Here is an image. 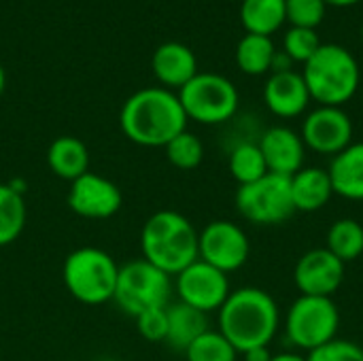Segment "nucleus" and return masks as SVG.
<instances>
[{
	"instance_id": "obj_1",
	"label": "nucleus",
	"mask_w": 363,
	"mask_h": 361,
	"mask_svg": "<svg viewBox=\"0 0 363 361\" xmlns=\"http://www.w3.org/2000/svg\"><path fill=\"white\" fill-rule=\"evenodd\" d=\"M187 115L174 91L166 87H143L121 106L119 126L128 140L140 147H166L187 130Z\"/></svg>"
},
{
	"instance_id": "obj_2",
	"label": "nucleus",
	"mask_w": 363,
	"mask_h": 361,
	"mask_svg": "<svg viewBox=\"0 0 363 361\" xmlns=\"http://www.w3.org/2000/svg\"><path fill=\"white\" fill-rule=\"evenodd\" d=\"M217 313L219 332L238 353L268 347L281 326V313L274 298L259 287H240L232 291Z\"/></svg>"
},
{
	"instance_id": "obj_3",
	"label": "nucleus",
	"mask_w": 363,
	"mask_h": 361,
	"mask_svg": "<svg viewBox=\"0 0 363 361\" xmlns=\"http://www.w3.org/2000/svg\"><path fill=\"white\" fill-rule=\"evenodd\" d=\"M198 230L177 211L153 213L140 232L143 260L162 272L177 277L198 260Z\"/></svg>"
},
{
	"instance_id": "obj_4",
	"label": "nucleus",
	"mask_w": 363,
	"mask_h": 361,
	"mask_svg": "<svg viewBox=\"0 0 363 361\" xmlns=\"http://www.w3.org/2000/svg\"><path fill=\"white\" fill-rule=\"evenodd\" d=\"M302 77L306 81L311 100L319 106H342L359 89V64L355 55L342 45L328 43L304 64Z\"/></svg>"
},
{
	"instance_id": "obj_5",
	"label": "nucleus",
	"mask_w": 363,
	"mask_h": 361,
	"mask_svg": "<svg viewBox=\"0 0 363 361\" xmlns=\"http://www.w3.org/2000/svg\"><path fill=\"white\" fill-rule=\"evenodd\" d=\"M117 277V262L98 247H81L68 253L62 268V279L68 294L89 306L113 300Z\"/></svg>"
},
{
	"instance_id": "obj_6",
	"label": "nucleus",
	"mask_w": 363,
	"mask_h": 361,
	"mask_svg": "<svg viewBox=\"0 0 363 361\" xmlns=\"http://www.w3.org/2000/svg\"><path fill=\"white\" fill-rule=\"evenodd\" d=\"M170 296L172 277L162 272L147 260L140 257L119 266L113 302H117L123 313L138 317L140 313L151 309H166L170 304Z\"/></svg>"
},
{
	"instance_id": "obj_7",
	"label": "nucleus",
	"mask_w": 363,
	"mask_h": 361,
	"mask_svg": "<svg viewBox=\"0 0 363 361\" xmlns=\"http://www.w3.org/2000/svg\"><path fill=\"white\" fill-rule=\"evenodd\" d=\"M177 96L187 119L204 126L230 121L240 104L236 85L217 72H198L185 87L179 89Z\"/></svg>"
},
{
	"instance_id": "obj_8",
	"label": "nucleus",
	"mask_w": 363,
	"mask_h": 361,
	"mask_svg": "<svg viewBox=\"0 0 363 361\" xmlns=\"http://www.w3.org/2000/svg\"><path fill=\"white\" fill-rule=\"evenodd\" d=\"M236 211L242 219L255 226H279L287 221L296 213L291 177L268 172L249 185H238Z\"/></svg>"
},
{
	"instance_id": "obj_9",
	"label": "nucleus",
	"mask_w": 363,
	"mask_h": 361,
	"mask_svg": "<svg viewBox=\"0 0 363 361\" xmlns=\"http://www.w3.org/2000/svg\"><path fill=\"white\" fill-rule=\"evenodd\" d=\"M340 326V313L332 298L300 296L287 311L285 334L289 345L315 351L317 347L336 338Z\"/></svg>"
},
{
	"instance_id": "obj_10",
	"label": "nucleus",
	"mask_w": 363,
	"mask_h": 361,
	"mask_svg": "<svg viewBox=\"0 0 363 361\" xmlns=\"http://www.w3.org/2000/svg\"><path fill=\"white\" fill-rule=\"evenodd\" d=\"M251 245L238 223L217 219L204 226L198 234V260L230 274L242 268L249 260Z\"/></svg>"
},
{
	"instance_id": "obj_11",
	"label": "nucleus",
	"mask_w": 363,
	"mask_h": 361,
	"mask_svg": "<svg viewBox=\"0 0 363 361\" xmlns=\"http://www.w3.org/2000/svg\"><path fill=\"white\" fill-rule=\"evenodd\" d=\"M174 289L179 302L204 315L219 311L228 300V296L232 294L228 274L202 260H196L194 264H189L185 270L177 274Z\"/></svg>"
},
{
	"instance_id": "obj_12",
	"label": "nucleus",
	"mask_w": 363,
	"mask_h": 361,
	"mask_svg": "<svg viewBox=\"0 0 363 361\" xmlns=\"http://www.w3.org/2000/svg\"><path fill=\"white\" fill-rule=\"evenodd\" d=\"M300 136L306 149L334 157L353 143V121L342 106H317L306 115Z\"/></svg>"
},
{
	"instance_id": "obj_13",
	"label": "nucleus",
	"mask_w": 363,
	"mask_h": 361,
	"mask_svg": "<svg viewBox=\"0 0 363 361\" xmlns=\"http://www.w3.org/2000/svg\"><path fill=\"white\" fill-rule=\"evenodd\" d=\"M121 202V189L111 179L96 172H85L72 181L68 189V206L83 219H111L115 213H119Z\"/></svg>"
},
{
	"instance_id": "obj_14",
	"label": "nucleus",
	"mask_w": 363,
	"mask_h": 361,
	"mask_svg": "<svg viewBox=\"0 0 363 361\" xmlns=\"http://www.w3.org/2000/svg\"><path fill=\"white\" fill-rule=\"evenodd\" d=\"M345 266L347 264L325 247L306 251L294 270V281L300 296L332 298L345 281Z\"/></svg>"
},
{
	"instance_id": "obj_15",
	"label": "nucleus",
	"mask_w": 363,
	"mask_h": 361,
	"mask_svg": "<svg viewBox=\"0 0 363 361\" xmlns=\"http://www.w3.org/2000/svg\"><path fill=\"white\" fill-rule=\"evenodd\" d=\"M259 149L268 172L281 177H294L304 168L306 145L298 132L285 126H274L266 130L259 138Z\"/></svg>"
},
{
	"instance_id": "obj_16",
	"label": "nucleus",
	"mask_w": 363,
	"mask_h": 361,
	"mask_svg": "<svg viewBox=\"0 0 363 361\" xmlns=\"http://www.w3.org/2000/svg\"><path fill=\"white\" fill-rule=\"evenodd\" d=\"M264 102L277 117L291 119L302 115L311 104V94L302 72H272L264 85Z\"/></svg>"
},
{
	"instance_id": "obj_17",
	"label": "nucleus",
	"mask_w": 363,
	"mask_h": 361,
	"mask_svg": "<svg viewBox=\"0 0 363 361\" xmlns=\"http://www.w3.org/2000/svg\"><path fill=\"white\" fill-rule=\"evenodd\" d=\"M151 68L162 87L172 91L185 87L198 74V60L187 45L168 40L153 51Z\"/></svg>"
},
{
	"instance_id": "obj_18",
	"label": "nucleus",
	"mask_w": 363,
	"mask_h": 361,
	"mask_svg": "<svg viewBox=\"0 0 363 361\" xmlns=\"http://www.w3.org/2000/svg\"><path fill=\"white\" fill-rule=\"evenodd\" d=\"M328 174L336 196L353 202L363 200V143H351L334 155Z\"/></svg>"
},
{
	"instance_id": "obj_19",
	"label": "nucleus",
	"mask_w": 363,
	"mask_h": 361,
	"mask_svg": "<svg viewBox=\"0 0 363 361\" xmlns=\"http://www.w3.org/2000/svg\"><path fill=\"white\" fill-rule=\"evenodd\" d=\"M334 189L325 168H302L291 177L294 209L302 213H315L328 206Z\"/></svg>"
},
{
	"instance_id": "obj_20",
	"label": "nucleus",
	"mask_w": 363,
	"mask_h": 361,
	"mask_svg": "<svg viewBox=\"0 0 363 361\" xmlns=\"http://www.w3.org/2000/svg\"><path fill=\"white\" fill-rule=\"evenodd\" d=\"M47 166L64 181H77L89 172V151L83 140L74 136H60L47 149Z\"/></svg>"
},
{
	"instance_id": "obj_21",
	"label": "nucleus",
	"mask_w": 363,
	"mask_h": 361,
	"mask_svg": "<svg viewBox=\"0 0 363 361\" xmlns=\"http://www.w3.org/2000/svg\"><path fill=\"white\" fill-rule=\"evenodd\" d=\"M166 315H168V334H166V343L177 349V351H187V347L202 336L208 330V319L204 313L183 304V302H174L166 306Z\"/></svg>"
},
{
	"instance_id": "obj_22",
	"label": "nucleus",
	"mask_w": 363,
	"mask_h": 361,
	"mask_svg": "<svg viewBox=\"0 0 363 361\" xmlns=\"http://www.w3.org/2000/svg\"><path fill=\"white\" fill-rule=\"evenodd\" d=\"M240 21L249 34L272 36L285 21V0H242Z\"/></svg>"
},
{
	"instance_id": "obj_23",
	"label": "nucleus",
	"mask_w": 363,
	"mask_h": 361,
	"mask_svg": "<svg viewBox=\"0 0 363 361\" xmlns=\"http://www.w3.org/2000/svg\"><path fill=\"white\" fill-rule=\"evenodd\" d=\"M28 211L15 183H0V247L13 245L26 228Z\"/></svg>"
},
{
	"instance_id": "obj_24",
	"label": "nucleus",
	"mask_w": 363,
	"mask_h": 361,
	"mask_svg": "<svg viewBox=\"0 0 363 361\" xmlns=\"http://www.w3.org/2000/svg\"><path fill=\"white\" fill-rule=\"evenodd\" d=\"M277 49L270 36L262 34H245L236 45V64L245 74L259 77L272 70Z\"/></svg>"
},
{
	"instance_id": "obj_25",
	"label": "nucleus",
	"mask_w": 363,
	"mask_h": 361,
	"mask_svg": "<svg viewBox=\"0 0 363 361\" xmlns=\"http://www.w3.org/2000/svg\"><path fill=\"white\" fill-rule=\"evenodd\" d=\"M325 249L345 264L359 260L363 255V226L351 217L334 221L328 230Z\"/></svg>"
},
{
	"instance_id": "obj_26",
	"label": "nucleus",
	"mask_w": 363,
	"mask_h": 361,
	"mask_svg": "<svg viewBox=\"0 0 363 361\" xmlns=\"http://www.w3.org/2000/svg\"><path fill=\"white\" fill-rule=\"evenodd\" d=\"M230 174L234 177V181L238 185H249L257 179H262L264 174H268L262 149L257 143H238L232 151H230Z\"/></svg>"
},
{
	"instance_id": "obj_27",
	"label": "nucleus",
	"mask_w": 363,
	"mask_h": 361,
	"mask_svg": "<svg viewBox=\"0 0 363 361\" xmlns=\"http://www.w3.org/2000/svg\"><path fill=\"white\" fill-rule=\"evenodd\" d=\"M185 357L187 361H236L238 351L219 330H206L187 347Z\"/></svg>"
},
{
	"instance_id": "obj_28",
	"label": "nucleus",
	"mask_w": 363,
	"mask_h": 361,
	"mask_svg": "<svg viewBox=\"0 0 363 361\" xmlns=\"http://www.w3.org/2000/svg\"><path fill=\"white\" fill-rule=\"evenodd\" d=\"M164 151H166L168 162H170L174 168H179V170H194V168H198V166L202 164V160H204V145H202V140H200L194 132H189V130H185V132H181L179 136H174V138L164 147Z\"/></svg>"
},
{
	"instance_id": "obj_29",
	"label": "nucleus",
	"mask_w": 363,
	"mask_h": 361,
	"mask_svg": "<svg viewBox=\"0 0 363 361\" xmlns=\"http://www.w3.org/2000/svg\"><path fill=\"white\" fill-rule=\"evenodd\" d=\"M323 43H321L317 30H311V28H294L291 26L283 38V51L291 57V62H300V64H306L317 53V49Z\"/></svg>"
},
{
	"instance_id": "obj_30",
	"label": "nucleus",
	"mask_w": 363,
	"mask_h": 361,
	"mask_svg": "<svg viewBox=\"0 0 363 361\" xmlns=\"http://www.w3.org/2000/svg\"><path fill=\"white\" fill-rule=\"evenodd\" d=\"M287 21L294 28H311L315 30L328 11V4L323 0H285Z\"/></svg>"
},
{
	"instance_id": "obj_31",
	"label": "nucleus",
	"mask_w": 363,
	"mask_h": 361,
	"mask_svg": "<svg viewBox=\"0 0 363 361\" xmlns=\"http://www.w3.org/2000/svg\"><path fill=\"white\" fill-rule=\"evenodd\" d=\"M306 361H363V349L357 343L334 338L311 351Z\"/></svg>"
},
{
	"instance_id": "obj_32",
	"label": "nucleus",
	"mask_w": 363,
	"mask_h": 361,
	"mask_svg": "<svg viewBox=\"0 0 363 361\" xmlns=\"http://www.w3.org/2000/svg\"><path fill=\"white\" fill-rule=\"evenodd\" d=\"M136 319V328L138 334L149 340V343H166V334H168V315L166 309H151L140 313Z\"/></svg>"
},
{
	"instance_id": "obj_33",
	"label": "nucleus",
	"mask_w": 363,
	"mask_h": 361,
	"mask_svg": "<svg viewBox=\"0 0 363 361\" xmlns=\"http://www.w3.org/2000/svg\"><path fill=\"white\" fill-rule=\"evenodd\" d=\"M245 361H270L272 360V353L268 347H255V349H249L242 353Z\"/></svg>"
},
{
	"instance_id": "obj_34",
	"label": "nucleus",
	"mask_w": 363,
	"mask_h": 361,
	"mask_svg": "<svg viewBox=\"0 0 363 361\" xmlns=\"http://www.w3.org/2000/svg\"><path fill=\"white\" fill-rule=\"evenodd\" d=\"M270 361H306V357H302L298 353H279V355H272Z\"/></svg>"
},
{
	"instance_id": "obj_35",
	"label": "nucleus",
	"mask_w": 363,
	"mask_h": 361,
	"mask_svg": "<svg viewBox=\"0 0 363 361\" xmlns=\"http://www.w3.org/2000/svg\"><path fill=\"white\" fill-rule=\"evenodd\" d=\"M328 6H351V4H357L359 0H323Z\"/></svg>"
},
{
	"instance_id": "obj_36",
	"label": "nucleus",
	"mask_w": 363,
	"mask_h": 361,
	"mask_svg": "<svg viewBox=\"0 0 363 361\" xmlns=\"http://www.w3.org/2000/svg\"><path fill=\"white\" fill-rule=\"evenodd\" d=\"M4 85H6V74H4V68H2V64H0V96H2V91H4Z\"/></svg>"
},
{
	"instance_id": "obj_37",
	"label": "nucleus",
	"mask_w": 363,
	"mask_h": 361,
	"mask_svg": "<svg viewBox=\"0 0 363 361\" xmlns=\"http://www.w3.org/2000/svg\"><path fill=\"white\" fill-rule=\"evenodd\" d=\"M362 38H363V23H362Z\"/></svg>"
}]
</instances>
